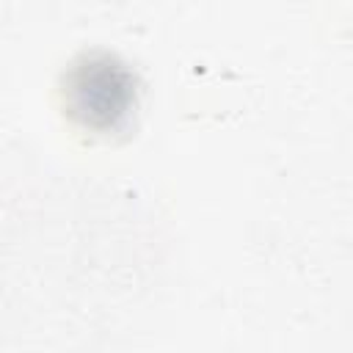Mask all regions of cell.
<instances>
[{
    "mask_svg": "<svg viewBox=\"0 0 353 353\" xmlns=\"http://www.w3.org/2000/svg\"><path fill=\"white\" fill-rule=\"evenodd\" d=\"M63 102L80 127L116 132L135 110V74L110 52H85L63 77Z\"/></svg>",
    "mask_w": 353,
    "mask_h": 353,
    "instance_id": "1",
    "label": "cell"
}]
</instances>
